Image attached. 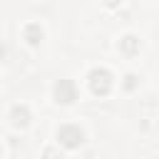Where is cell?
I'll list each match as a JSON object with an SVG mask.
<instances>
[{
	"mask_svg": "<svg viewBox=\"0 0 159 159\" xmlns=\"http://www.w3.org/2000/svg\"><path fill=\"white\" fill-rule=\"evenodd\" d=\"M87 80H89V87H92L94 94H107L109 87H112V75H109L104 67H94V70H89Z\"/></svg>",
	"mask_w": 159,
	"mask_h": 159,
	"instance_id": "cell-1",
	"label": "cell"
},
{
	"mask_svg": "<svg viewBox=\"0 0 159 159\" xmlns=\"http://www.w3.org/2000/svg\"><path fill=\"white\" fill-rule=\"evenodd\" d=\"M25 40H27L30 45H37V42L42 40V27H40L37 22H30V25L25 27Z\"/></svg>",
	"mask_w": 159,
	"mask_h": 159,
	"instance_id": "cell-6",
	"label": "cell"
},
{
	"mask_svg": "<svg viewBox=\"0 0 159 159\" xmlns=\"http://www.w3.org/2000/svg\"><path fill=\"white\" fill-rule=\"evenodd\" d=\"M55 97H57V102H62V104L75 102V99H77V87H75V82H72V80H60V82L55 84Z\"/></svg>",
	"mask_w": 159,
	"mask_h": 159,
	"instance_id": "cell-3",
	"label": "cell"
},
{
	"mask_svg": "<svg viewBox=\"0 0 159 159\" xmlns=\"http://www.w3.org/2000/svg\"><path fill=\"white\" fill-rule=\"evenodd\" d=\"M10 119H12L15 127H27V122H30V109H27L25 104H15L12 112H10Z\"/></svg>",
	"mask_w": 159,
	"mask_h": 159,
	"instance_id": "cell-4",
	"label": "cell"
},
{
	"mask_svg": "<svg viewBox=\"0 0 159 159\" xmlns=\"http://www.w3.org/2000/svg\"><path fill=\"white\" fill-rule=\"evenodd\" d=\"M124 87H127V89H134V87H137V75H127V77H124Z\"/></svg>",
	"mask_w": 159,
	"mask_h": 159,
	"instance_id": "cell-7",
	"label": "cell"
},
{
	"mask_svg": "<svg viewBox=\"0 0 159 159\" xmlns=\"http://www.w3.org/2000/svg\"><path fill=\"white\" fill-rule=\"evenodd\" d=\"M119 47H122L124 55H134V52H139V40H137L134 35H124V37L119 40Z\"/></svg>",
	"mask_w": 159,
	"mask_h": 159,
	"instance_id": "cell-5",
	"label": "cell"
},
{
	"mask_svg": "<svg viewBox=\"0 0 159 159\" xmlns=\"http://www.w3.org/2000/svg\"><path fill=\"white\" fill-rule=\"evenodd\" d=\"M57 139H60V144H62V147L75 149V147H80V144H82L84 134H82V129H80V127H75V124H65V127H60V129H57Z\"/></svg>",
	"mask_w": 159,
	"mask_h": 159,
	"instance_id": "cell-2",
	"label": "cell"
},
{
	"mask_svg": "<svg viewBox=\"0 0 159 159\" xmlns=\"http://www.w3.org/2000/svg\"><path fill=\"white\" fill-rule=\"evenodd\" d=\"M45 157H47V159H57V157H55V152H52V149H47V152H45Z\"/></svg>",
	"mask_w": 159,
	"mask_h": 159,
	"instance_id": "cell-8",
	"label": "cell"
}]
</instances>
